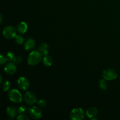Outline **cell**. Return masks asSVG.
Here are the masks:
<instances>
[{
  "label": "cell",
  "mask_w": 120,
  "mask_h": 120,
  "mask_svg": "<svg viewBox=\"0 0 120 120\" xmlns=\"http://www.w3.org/2000/svg\"><path fill=\"white\" fill-rule=\"evenodd\" d=\"M42 54L39 50H34L29 53L28 57V64L30 66H36L41 62Z\"/></svg>",
  "instance_id": "obj_1"
},
{
  "label": "cell",
  "mask_w": 120,
  "mask_h": 120,
  "mask_svg": "<svg viewBox=\"0 0 120 120\" xmlns=\"http://www.w3.org/2000/svg\"><path fill=\"white\" fill-rule=\"evenodd\" d=\"M9 99L15 104H19L22 100V96L21 93L16 89H12L8 92Z\"/></svg>",
  "instance_id": "obj_2"
},
{
  "label": "cell",
  "mask_w": 120,
  "mask_h": 120,
  "mask_svg": "<svg viewBox=\"0 0 120 120\" xmlns=\"http://www.w3.org/2000/svg\"><path fill=\"white\" fill-rule=\"evenodd\" d=\"M2 35L7 39L15 38L16 36V30L12 26H7L4 28Z\"/></svg>",
  "instance_id": "obj_3"
},
{
  "label": "cell",
  "mask_w": 120,
  "mask_h": 120,
  "mask_svg": "<svg viewBox=\"0 0 120 120\" xmlns=\"http://www.w3.org/2000/svg\"><path fill=\"white\" fill-rule=\"evenodd\" d=\"M70 117L73 120H81L84 117V111L81 108L73 109L70 114Z\"/></svg>",
  "instance_id": "obj_4"
},
{
  "label": "cell",
  "mask_w": 120,
  "mask_h": 120,
  "mask_svg": "<svg viewBox=\"0 0 120 120\" xmlns=\"http://www.w3.org/2000/svg\"><path fill=\"white\" fill-rule=\"evenodd\" d=\"M103 77L106 80H112L118 77L117 72L112 69H107L103 72Z\"/></svg>",
  "instance_id": "obj_5"
},
{
  "label": "cell",
  "mask_w": 120,
  "mask_h": 120,
  "mask_svg": "<svg viewBox=\"0 0 120 120\" xmlns=\"http://www.w3.org/2000/svg\"><path fill=\"white\" fill-rule=\"evenodd\" d=\"M24 101L29 105H33L37 102V98L34 93L31 91H26L23 96Z\"/></svg>",
  "instance_id": "obj_6"
},
{
  "label": "cell",
  "mask_w": 120,
  "mask_h": 120,
  "mask_svg": "<svg viewBox=\"0 0 120 120\" xmlns=\"http://www.w3.org/2000/svg\"><path fill=\"white\" fill-rule=\"evenodd\" d=\"M29 113L30 117L35 120L40 119L42 116V112L41 109L36 106L30 107L29 109Z\"/></svg>",
  "instance_id": "obj_7"
},
{
  "label": "cell",
  "mask_w": 120,
  "mask_h": 120,
  "mask_svg": "<svg viewBox=\"0 0 120 120\" xmlns=\"http://www.w3.org/2000/svg\"><path fill=\"white\" fill-rule=\"evenodd\" d=\"M18 86L21 90L25 91L29 87V82L27 78L25 77H20L17 82Z\"/></svg>",
  "instance_id": "obj_8"
},
{
  "label": "cell",
  "mask_w": 120,
  "mask_h": 120,
  "mask_svg": "<svg viewBox=\"0 0 120 120\" xmlns=\"http://www.w3.org/2000/svg\"><path fill=\"white\" fill-rule=\"evenodd\" d=\"M4 71H5L6 73L9 75H12L15 74L16 71V67L15 63L13 62H10L6 64L4 68Z\"/></svg>",
  "instance_id": "obj_9"
},
{
  "label": "cell",
  "mask_w": 120,
  "mask_h": 120,
  "mask_svg": "<svg viewBox=\"0 0 120 120\" xmlns=\"http://www.w3.org/2000/svg\"><path fill=\"white\" fill-rule=\"evenodd\" d=\"M86 116L89 118L92 119L93 118L95 117L97 115V114H98V110H97V108L94 107H91L89 108L86 110Z\"/></svg>",
  "instance_id": "obj_10"
},
{
  "label": "cell",
  "mask_w": 120,
  "mask_h": 120,
  "mask_svg": "<svg viewBox=\"0 0 120 120\" xmlns=\"http://www.w3.org/2000/svg\"><path fill=\"white\" fill-rule=\"evenodd\" d=\"M18 112V110L14 107L12 106H9L7 108V114L9 117L11 118H14L16 116Z\"/></svg>",
  "instance_id": "obj_11"
},
{
  "label": "cell",
  "mask_w": 120,
  "mask_h": 120,
  "mask_svg": "<svg viewBox=\"0 0 120 120\" xmlns=\"http://www.w3.org/2000/svg\"><path fill=\"white\" fill-rule=\"evenodd\" d=\"M35 46V42L33 38L27 39L24 45V48L26 50H30Z\"/></svg>",
  "instance_id": "obj_12"
},
{
  "label": "cell",
  "mask_w": 120,
  "mask_h": 120,
  "mask_svg": "<svg viewBox=\"0 0 120 120\" xmlns=\"http://www.w3.org/2000/svg\"><path fill=\"white\" fill-rule=\"evenodd\" d=\"M28 30V25L25 22H21L18 25L17 30L20 34H24Z\"/></svg>",
  "instance_id": "obj_13"
},
{
  "label": "cell",
  "mask_w": 120,
  "mask_h": 120,
  "mask_svg": "<svg viewBox=\"0 0 120 120\" xmlns=\"http://www.w3.org/2000/svg\"><path fill=\"white\" fill-rule=\"evenodd\" d=\"M39 50L43 55H48L49 53V46L47 43H42L39 46Z\"/></svg>",
  "instance_id": "obj_14"
},
{
  "label": "cell",
  "mask_w": 120,
  "mask_h": 120,
  "mask_svg": "<svg viewBox=\"0 0 120 120\" xmlns=\"http://www.w3.org/2000/svg\"><path fill=\"white\" fill-rule=\"evenodd\" d=\"M42 62H43V64H44L45 66L49 67L52 64L53 61L52 59L51 58L50 56H49V55H45L43 57V60H42Z\"/></svg>",
  "instance_id": "obj_15"
},
{
  "label": "cell",
  "mask_w": 120,
  "mask_h": 120,
  "mask_svg": "<svg viewBox=\"0 0 120 120\" xmlns=\"http://www.w3.org/2000/svg\"><path fill=\"white\" fill-rule=\"evenodd\" d=\"M11 86V84L9 81L8 80H5L4 81L3 83H2V89H3L4 91H8L10 89Z\"/></svg>",
  "instance_id": "obj_16"
},
{
  "label": "cell",
  "mask_w": 120,
  "mask_h": 120,
  "mask_svg": "<svg viewBox=\"0 0 120 120\" xmlns=\"http://www.w3.org/2000/svg\"><path fill=\"white\" fill-rule=\"evenodd\" d=\"M105 80H106L105 79H101L100 81V83H99L100 88L103 90H106V89H107V87H108L107 83V82Z\"/></svg>",
  "instance_id": "obj_17"
},
{
  "label": "cell",
  "mask_w": 120,
  "mask_h": 120,
  "mask_svg": "<svg viewBox=\"0 0 120 120\" xmlns=\"http://www.w3.org/2000/svg\"><path fill=\"white\" fill-rule=\"evenodd\" d=\"M15 56H16V55H15L13 52H8L7 53V60L10 61L11 62H13Z\"/></svg>",
  "instance_id": "obj_18"
},
{
  "label": "cell",
  "mask_w": 120,
  "mask_h": 120,
  "mask_svg": "<svg viewBox=\"0 0 120 120\" xmlns=\"http://www.w3.org/2000/svg\"><path fill=\"white\" fill-rule=\"evenodd\" d=\"M15 41L17 44L21 45L24 42V38L23 36H21V35H16L15 38Z\"/></svg>",
  "instance_id": "obj_19"
},
{
  "label": "cell",
  "mask_w": 120,
  "mask_h": 120,
  "mask_svg": "<svg viewBox=\"0 0 120 120\" xmlns=\"http://www.w3.org/2000/svg\"><path fill=\"white\" fill-rule=\"evenodd\" d=\"M26 107L23 106V105H21L18 109V111L20 114H24L26 112Z\"/></svg>",
  "instance_id": "obj_20"
},
{
  "label": "cell",
  "mask_w": 120,
  "mask_h": 120,
  "mask_svg": "<svg viewBox=\"0 0 120 120\" xmlns=\"http://www.w3.org/2000/svg\"><path fill=\"white\" fill-rule=\"evenodd\" d=\"M37 104L39 106L41 107H42V108L45 107L47 105L46 101L45 100H42V99L39 100L38 101Z\"/></svg>",
  "instance_id": "obj_21"
},
{
  "label": "cell",
  "mask_w": 120,
  "mask_h": 120,
  "mask_svg": "<svg viewBox=\"0 0 120 120\" xmlns=\"http://www.w3.org/2000/svg\"><path fill=\"white\" fill-rule=\"evenodd\" d=\"M21 62H22V57H21V56H16L15 59H14V61H13V63H14L15 64H19V63H21Z\"/></svg>",
  "instance_id": "obj_22"
},
{
  "label": "cell",
  "mask_w": 120,
  "mask_h": 120,
  "mask_svg": "<svg viewBox=\"0 0 120 120\" xmlns=\"http://www.w3.org/2000/svg\"><path fill=\"white\" fill-rule=\"evenodd\" d=\"M7 61V57L4 56L3 55H1V57H0V63H1V65H4V64H5Z\"/></svg>",
  "instance_id": "obj_23"
},
{
  "label": "cell",
  "mask_w": 120,
  "mask_h": 120,
  "mask_svg": "<svg viewBox=\"0 0 120 120\" xmlns=\"http://www.w3.org/2000/svg\"><path fill=\"white\" fill-rule=\"evenodd\" d=\"M17 120H29V118L24 114H20L17 117Z\"/></svg>",
  "instance_id": "obj_24"
},
{
  "label": "cell",
  "mask_w": 120,
  "mask_h": 120,
  "mask_svg": "<svg viewBox=\"0 0 120 120\" xmlns=\"http://www.w3.org/2000/svg\"><path fill=\"white\" fill-rule=\"evenodd\" d=\"M0 18H1V21H0V22H1V23H2V19H3V17H2V14H1V15H0Z\"/></svg>",
  "instance_id": "obj_25"
},
{
  "label": "cell",
  "mask_w": 120,
  "mask_h": 120,
  "mask_svg": "<svg viewBox=\"0 0 120 120\" xmlns=\"http://www.w3.org/2000/svg\"><path fill=\"white\" fill-rule=\"evenodd\" d=\"M0 79H1V83H2V75L0 76Z\"/></svg>",
  "instance_id": "obj_26"
}]
</instances>
